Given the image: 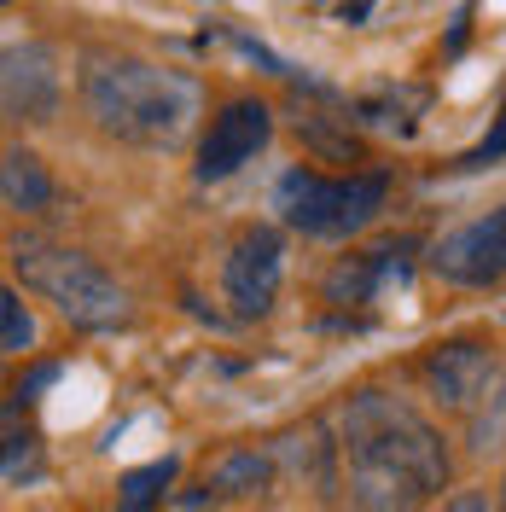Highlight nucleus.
I'll list each match as a JSON object with an SVG mask.
<instances>
[{"label":"nucleus","instance_id":"1","mask_svg":"<svg viewBox=\"0 0 506 512\" xmlns=\"http://www.w3.org/2000/svg\"><path fill=\"white\" fill-rule=\"evenodd\" d=\"M76 94H82V111L94 117L99 134L146 146V152H175L204 111V88L187 70L134 59V53H111V47L82 53Z\"/></svg>","mask_w":506,"mask_h":512},{"label":"nucleus","instance_id":"2","mask_svg":"<svg viewBox=\"0 0 506 512\" xmlns=\"http://www.w3.org/2000/svg\"><path fill=\"white\" fill-rule=\"evenodd\" d=\"M338 443H344V460L408 472V478L419 483V489H431V495L448 489V478H454L443 431L419 414L413 402L390 396L379 384L344 396V408H338Z\"/></svg>","mask_w":506,"mask_h":512},{"label":"nucleus","instance_id":"3","mask_svg":"<svg viewBox=\"0 0 506 512\" xmlns=\"http://www.w3.org/2000/svg\"><path fill=\"white\" fill-rule=\"evenodd\" d=\"M12 274L30 291H41L70 326L82 332H117L128 326V291L99 268L94 256L70 251V245H47V239H18L12 245Z\"/></svg>","mask_w":506,"mask_h":512},{"label":"nucleus","instance_id":"4","mask_svg":"<svg viewBox=\"0 0 506 512\" xmlns=\"http://www.w3.org/2000/svg\"><path fill=\"white\" fill-rule=\"evenodd\" d=\"M390 175L361 169V175H315V169H285L274 187V210L291 233L309 239H355L361 227L379 222Z\"/></svg>","mask_w":506,"mask_h":512},{"label":"nucleus","instance_id":"5","mask_svg":"<svg viewBox=\"0 0 506 512\" xmlns=\"http://www.w3.org/2000/svg\"><path fill=\"white\" fill-rule=\"evenodd\" d=\"M268 140H274V105L256 99V94L227 99L222 111L210 117L204 140H198V163H192V175H198L204 187H210V181H227V175H239Z\"/></svg>","mask_w":506,"mask_h":512},{"label":"nucleus","instance_id":"6","mask_svg":"<svg viewBox=\"0 0 506 512\" xmlns=\"http://www.w3.org/2000/svg\"><path fill=\"white\" fill-rule=\"evenodd\" d=\"M501 373H506V361L489 350V344H477V338H448L437 350H425V361H419L425 396H431L443 414H472Z\"/></svg>","mask_w":506,"mask_h":512},{"label":"nucleus","instance_id":"7","mask_svg":"<svg viewBox=\"0 0 506 512\" xmlns=\"http://www.w3.org/2000/svg\"><path fill=\"white\" fill-rule=\"evenodd\" d=\"M285 280V239L274 227H245L222 262V297L239 320H262Z\"/></svg>","mask_w":506,"mask_h":512},{"label":"nucleus","instance_id":"8","mask_svg":"<svg viewBox=\"0 0 506 512\" xmlns=\"http://www.w3.org/2000/svg\"><path fill=\"white\" fill-rule=\"evenodd\" d=\"M431 274L443 286H466V291H483L506 280V204L477 216V222L454 227L431 245Z\"/></svg>","mask_w":506,"mask_h":512},{"label":"nucleus","instance_id":"9","mask_svg":"<svg viewBox=\"0 0 506 512\" xmlns=\"http://www.w3.org/2000/svg\"><path fill=\"white\" fill-rule=\"evenodd\" d=\"M64 99V76H59V47L47 41H12L0 59V105L12 123H53Z\"/></svg>","mask_w":506,"mask_h":512},{"label":"nucleus","instance_id":"10","mask_svg":"<svg viewBox=\"0 0 506 512\" xmlns=\"http://www.w3.org/2000/svg\"><path fill=\"white\" fill-rule=\"evenodd\" d=\"M274 483H280L274 448H222V454L204 466V489H210L216 501H262Z\"/></svg>","mask_w":506,"mask_h":512},{"label":"nucleus","instance_id":"11","mask_svg":"<svg viewBox=\"0 0 506 512\" xmlns=\"http://www.w3.org/2000/svg\"><path fill=\"white\" fill-rule=\"evenodd\" d=\"M291 134H297V146H303L315 163H367V140H361V123H355L349 111L297 105Z\"/></svg>","mask_w":506,"mask_h":512},{"label":"nucleus","instance_id":"12","mask_svg":"<svg viewBox=\"0 0 506 512\" xmlns=\"http://www.w3.org/2000/svg\"><path fill=\"white\" fill-rule=\"evenodd\" d=\"M338 454H344V443L326 437V425L285 431L280 443H274V460H280L303 489H315V495H338Z\"/></svg>","mask_w":506,"mask_h":512},{"label":"nucleus","instance_id":"13","mask_svg":"<svg viewBox=\"0 0 506 512\" xmlns=\"http://www.w3.org/2000/svg\"><path fill=\"white\" fill-rule=\"evenodd\" d=\"M431 489H419L408 472H390V466H355L349 460L344 478V507L349 512H425Z\"/></svg>","mask_w":506,"mask_h":512},{"label":"nucleus","instance_id":"14","mask_svg":"<svg viewBox=\"0 0 506 512\" xmlns=\"http://www.w3.org/2000/svg\"><path fill=\"white\" fill-rule=\"evenodd\" d=\"M0 198H6V210L12 216H41V210H53V175H47V163L35 158L30 146H6V158H0Z\"/></svg>","mask_w":506,"mask_h":512},{"label":"nucleus","instance_id":"15","mask_svg":"<svg viewBox=\"0 0 506 512\" xmlns=\"http://www.w3.org/2000/svg\"><path fill=\"white\" fill-rule=\"evenodd\" d=\"M175 472H181V454H163V460H146L117 478V512H158L175 489Z\"/></svg>","mask_w":506,"mask_h":512},{"label":"nucleus","instance_id":"16","mask_svg":"<svg viewBox=\"0 0 506 512\" xmlns=\"http://www.w3.org/2000/svg\"><path fill=\"white\" fill-rule=\"evenodd\" d=\"M466 448H472L477 460L506 454V373L489 384V396H483L472 414H466Z\"/></svg>","mask_w":506,"mask_h":512},{"label":"nucleus","instance_id":"17","mask_svg":"<svg viewBox=\"0 0 506 512\" xmlns=\"http://www.w3.org/2000/svg\"><path fill=\"white\" fill-rule=\"evenodd\" d=\"M384 256L390 251H373V256H344L332 274H326V303H367L373 286L384 274Z\"/></svg>","mask_w":506,"mask_h":512},{"label":"nucleus","instance_id":"18","mask_svg":"<svg viewBox=\"0 0 506 512\" xmlns=\"http://www.w3.org/2000/svg\"><path fill=\"white\" fill-rule=\"evenodd\" d=\"M0 350L6 355H30L35 350V315L24 309V297L6 286L0 291Z\"/></svg>","mask_w":506,"mask_h":512},{"label":"nucleus","instance_id":"19","mask_svg":"<svg viewBox=\"0 0 506 512\" xmlns=\"http://www.w3.org/2000/svg\"><path fill=\"white\" fill-rule=\"evenodd\" d=\"M501 158H506V111L495 117V128H489V134L477 140L472 152L460 158V169H489V163H501Z\"/></svg>","mask_w":506,"mask_h":512},{"label":"nucleus","instance_id":"20","mask_svg":"<svg viewBox=\"0 0 506 512\" xmlns=\"http://www.w3.org/2000/svg\"><path fill=\"white\" fill-rule=\"evenodd\" d=\"M443 512H495V495L483 483H466V489H454L443 501Z\"/></svg>","mask_w":506,"mask_h":512},{"label":"nucleus","instance_id":"21","mask_svg":"<svg viewBox=\"0 0 506 512\" xmlns=\"http://www.w3.org/2000/svg\"><path fill=\"white\" fill-rule=\"evenodd\" d=\"M59 373H64L59 361H53V367H35V373H30V379H24V384H12V396H18V402H30L35 390H47V384L59 379Z\"/></svg>","mask_w":506,"mask_h":512},{"label":"nucleus","instance_id":"22","mask_svg":"<svg viewBox=\"0 0 506 512\" xmlns=\"http://www.w3.org/2000/svg\"><path fill=\"white\" fill-rule=\"evenodd\" d=\"M367 12H373V0H355V6H344V24H361Z\"/></svg>","mask_w":506,"mask_h":512},{"label":"nucleus","instance_id":"23","mask_svg":"<svg viewBox=\"0 0 506 512\" xmlns=\"http://www.w3.org/2000/svg\"><path fill=\"white\" fill-rule=\"evenodd\" d=\"M495 512H506V472H501V489H495Z\"/></svg>","mask_w":506,"mask_h":512}]
</instances>
